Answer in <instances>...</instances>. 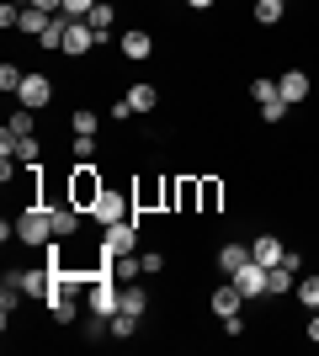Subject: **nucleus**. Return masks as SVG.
I'll use <instances>...</instances> for the list:
<instances>
[{"label": "nucleus", "instance_id": "1", "mask_svg": "<svg viewBox=\"0 0 319 356\" xmlns=\"http://www.w3.org/2000/svg\"><path fill=\"white\" fill-rule=\"evenodd\" d=\"M16 239L22 245H48L54 239V208H27L16 218Z\"/></svg>", "mask_w": 319, "mask_h": 356}, {"label": "nucleus", "instance_id": "2", "mask_svg": "<svg viewBox=\"0 0 319 356\" xmlns=\"http://www.w3.org/2000/svg\"><path fill=\"white\" fill-rule=\"evenodd\" d=\"M16 102L27 106V112L48 106V102H54V80H48V74H27V80H22V90H16Z\"/></svg>", "mask_w": 319, "mask_h": 356}, {"label": "nucleus", "instance_id": "3", "mask_svg": "<svg viewBox=\"0 0 319 356\" xmlns=\"http://www.w3.org/2000/svg\"><path fill=\"white\" fill-rule=\"evenodd\" d=\"M133 245H138V229H133L128 218H122V223H112V229H106V239H101V255H106V261H117V255H128Z\"/></svg>", "mask_w": 319, "mask_h": 356}, {"label": "nucleus", "instance_id": "4", "mask_svg": "<svg viewBox=\"0 0 319 356\" xmlns=\"http://www.w3.org/2000/svg\"><path fill=\"white\" fill-rule=\"evenodd\" d=\"M101 192H106V186L96 181V165H91V160H80V165H75V208H91Z\"/></svg>", "mask_w": 319, "mask_h": 356}, {"label": "nucleus", "instance_id": "5", "mask_svg": "<svg viewBox=\"0 0 319 356\" xmlns=\"http://www.w3.org/2000/svg\"><path fill=\"white\" fill-rule=\"evenodd\" d=\"M96 43H101V38H96V27H91V22H69V32H64V48H59V54L80 59V54H91Z\"/></svg>", "mask_w": 319, "mask_h": 356}, {"label": "nucleus", "instance_id": "6", "mask_svg": "<svg viewBox=\"0 0 319 356\" xmlns=\"http://www.w3.org/2000/svg\"><path fill=\"white\" fill-rule=\"evenodd\" d=\"M91 213H96V223H101V229H112V223H122V218H128V197L101 192V197L91 202Z\"/></svg>", "mask_w": 319, "mask_h": 356}, {"label": "nucleus", "instance_id": "7", "mask_svg": "<svg viewBox=\"0 0 319 356\" xmlns=\"http://www.w3.org/2000/svg\"><path fill=\"white\" fill-rule=\"evenodd\" d=\"M229 282L240 287L245 298H261V293H266V266H261V261H245V266L234 271V277H229Z\"/></svg>", "mask_w": 319, "mask_h": 356}, {"label": "nucleus", "instance_id": "8", "mask_svg": "<svg viewBox=\"0 0 319 356\" xmlns=\"http://www.w3.org/2000/svg\"><path fill=\"white\" fill-rule=\"evenodd\" d=\"M282 255H288V245H282V239H272V234H261L256 245H250V261H261L266 271L282 266Z\"/></svg>", "mask_w": 319, "mask_h": 356}, {"label": "nucleus", "instance_id": "9", "mask_svg": "<svg viewBox=\"0 0 319 356\" xmlns=\"http://www.w3.org/2000/svg\"><path fill=\"white\" fill-rule=\"evenodd\" d=\"M91 314L96 319H112V314H117V287L101 282V277H96V287H91Z\"/></svg>", "mask_w": 319, "mask_h": 356}, {"label": "nucleus", "instance_id": "10", "mask_svg": "<svg viewBox=\"0 0 319 356\" xmlns=\"http://www.w3.org/2000/svg\"><path fill=\"white\" fill-rule=\"evenodd\" d=\"M240 303H245V293H240L234 282H224L218 293H213V314H218V319H229V314H240Z\"/></svg>", "mask_w": 319, "mask_h": 356}, {"label": "nucleus", "instance_id": "11", "mask_svg": "<svg viewBox=\"0 0 319 356\" xmlns=\"http://www.w3.org/2000/svg\"><path fill=\"white\" fill-rule=\"evenodd\" d=\"M48 22H54V16H48V11H38V6H22V16H16V27H22V32H32V38H43V32H48Z\"/></svg>", "mask_w": 319, "mask_h": 356}, {"label": "nucleus", "instance_id": "12", "mask_svg": "<svg viewBox=\"0 0 319 356\" xmlns=\"http://www.w3.org/2000/svg\"><path fill=\"white\" fill-rule=\"evenodd\" d=\"M277 90H282L288 102H304V96H309V74L304 70H288L282 80H277Z\"/></svg>", "mask_w": 319, "mask_h": 356}, {"label": "nucleus", "instance_id": "13", "mask_svg": "<svg viewBox=\"0 0 319 356\" xmlns=\"http://www.w3.org/2000/svg\"><path fill=\"white\" fill-rule=\"evenodd\" d=\"M293 287H298V271H293L288 261H282V266H272V271H266V293H293Z\"/></svg>", "mask_w": 319, "mask_h": 356}, {"label": "nucleus", "instance_id": "14", "mask_svg": "<svg viewBox=\"0 0 319 356\" xmlns=\"http://www.w3.org/2000/svg\"><path fill=\"white\" fill-rule=\"evenodd\" d=\"M245 261H250V250H245V245H224V250H218V271H224V277H234Z\"/></svg>", "mask_w": 319, "mask_h": 356}, {"label": "nucleus", "instance_id": "15", "mask_svg": "<svg viewBox=\"0 0 319 356\" xmlns=\"http://www.w3.org/2000/svg\"><path fill=\"white\" fill-rule=\"evenodd\" d=\"M128 106H133V112H154V106H160V90L154 86H133L128 90Z\"/></svg>", "mask_w": 319, "mask_h": 356}, {"label": "nucleus", "instance_id": "16", "mask_svg": "<svg viewBox=\"0 0 319 356\" xmlns=\"http://www.w3.org/2000/svg\"><path fill=\"white\" fill-rule=\"evenodd\" d=\"M75 229H80V213H75V202H69V208H54V239L75 234Z\"/></svg>", "mask_w": 319, "mask_h": 356}, {"label": "nucleus", "instance_id": "17", "mask_svg": "<svg viewBox=\"0 0 319 356\" xmlns=\"http://www.w3.org/2000/svg\"><path fill=\"white\" fill-rule=\"evenodd\" d=\"M149 48H154L149 32H128V38H122V54H128V59H149Z\"/></svg>", "mask_w": 319, "mask_h": 356}, {"label": "nucleus", "instance_id": "18", "mask_svg": "<svg viewBox=\"0 0 319 356\" xmlns=\"http://www.w3.org/2000/svg\"><path fill=\"white\" fill-rule=\"evenodd\" d=\"M288 96H282V90H272V96H266V102H261V118H266V122H282V118H288Z\"/></svg>", "mask_w": 319, "mask_h": 356}, {"label": "nucleus", "instance_id": "19", "mask_svg": "<svg viewBox=\"0 0 319 356\" xmlns=\"http://www.w3.org/2000/svg\"><path fill=\"white\" fill-rule=\"evenodd\" d=\"M138 271H144V261H133V255H117V261H112V282H133Z\"/></svg>", "mask_w": 319, "mask_h": 356}, {"label": "nucleus", "instance_id": "20", "mask_svg": "<svg viewBox=\"0 0 319 356\" xmlns=\"http://www.w3.org/2000/svg\"><path fill=\"white\" fill-rule=\"evenodd\" d=\"M117 309L138 319V314H144V287H122V293H117Z\"/></svg>", "mask_w": 319, "mask_h": 356}, {"label": "nucleus", "instance_id": "21", "mask_svg": "<svg viewBox=\"0 0 319 356\" xmlns=\"http://www.w3.org/2000/svg\"><path fill=\"white\" fill-rule=\"evenodd\" d=\"M38 149H43V144H38V138H32V134H22V138H16V144H11V154H16V160H22V165H38Z\"/></svg>", "mask_w": 319, "mask_h": 356}, {"label": "nucleus", "instance_id": "22", "mask_svg": "<svg viewBox=\"0 0 319 356\" xmlns=\"http://www.w3.org/2000/svg\"><path fill=\"white\" fill-rule=\"evenodd\" d=\"M106 330H112V335H117V341H128V335H133V330H138V319H133V314H112V319H106Z\"/></svg>", "mask_w": 319, "mask_h": 356}, {"label": "nucleus", "instance_id": "23", "mask_svg": "<svg viewBox=\"0 0 319 356\" xmlns=\"http://www.w3.org/2000/svg\"><path fill=\"white\" fill-rule=\"evenodd\" d=\"M85 22H91L96 32H112V22H117V16H112V6H106V0H96V6H91V16H85Z\"/></svg>", "mask_w": 319, "mask_h": 356}, {"label": "nucleus", "instance_id": "24", "mask_svg": "<svg viewBox=\"0 0 319 356\" xmlns=\"http://www.w3.org/2000/svg\"><path fill=\"white\" fill-rule=\"evenodd\" d=\"M256 22H261V27L282 22V0H256Z\"/></svg>", "mask_w": 319, "mask_h": 356}, {"label": "nucleus", "instance_id": "25", "mask_svg": "<svg viewBox=\"0 0 319 356\" xmlns=\"http://www.w3.org/2000/svg\"><path fill=\"white\" fill-rule=\"evenodd\" d=\"M298 298H304V309H309V314L319 309V271H314V277H304V282H298Z\"/></svg>", "mask_w": 319, "mask_h": 356}, {"label": "nucleus", "instance_id": "26", "mask_svg": "<svg viewBox=\"0 0 319 356\" xmlns=\"http://www.w3.org/2000/svg\"><path fill=\"white\" fill-rule=\"evenodd\" d=\"M22 80H27V74L16 70V64H0V90H11V96H16V90H22Z\"/></svg>", "mask_w": 319, "mask_h": 356}, {"label": "nucleus", "instance_id": "27", "mask_svg": "<svg viewBox=\"0 0 319 356\" xmlns=\"http://www.w3.org/2000/svg\"><path fill=\"white\" fill-rule=\"evenodd\" d=\"M218 197H224L218 181H197V202H202V208H218Z\"/></svg>", "mask_w": 319, "mask_h": 356}, {"label": "nucleus", "instance_id": "28", "mask_svg": "<svg viewBox=\"0 0 319 356\" xmlns=\"http://www.w3.org/2000/svg\"><path fill=\"white\" fill-rule=\"evenodd\" d=\"M91 6H96V0H64V16H69V22H85Z\"/></svg>", "mask_w": 319, "mask_h": 356}, {"label": "nucleus", "instance_id": "29", "mask_svg": "<svg viewBox=\"0 0 319 356\" xmlns=\"http://www.w3.org/2000/svg\"><path fill=\"white\" fill-rule=\"evenodd\" d=\"M75 154H80V160H91V154H96V134H75Z\"/></svg>", "mask_w": 319, "mask_h": 356}, {"label": "nucleus", "instance_id": "30", "mask_svg": "<svg viewBox=\"0 0 319 356\" xmlns=\"http://www.w3.org/2000/svg\"><path fill=\"white\" fill-rule=\"evenodd\" d=\"M75 134H96V112H75Z\"/></svg>", "mask_w": 319, "mask_h": 356}, {"label": "nucleus", "instance_id": "31", "mask_svg": "<svg viewBox=\"0 0 319 356\" xmlns=\"http://www.w3.org/2000/svg\"><path fill=\"white\" fill-rule=\"evenodd\" d=\"M272 90H277V80H256V86H250V96H256V102H266Z\"/></svg>", "mask_w": 319, "mask_h": 356}, {"label": "nucleus", "instance_id": "32", "mask_svg": "<svg viewBox=\"0 0 319 356\" xmlns=\"http://www.w3.org/2000/svg\"><path fill=\"white\" fill-rule=\"evenodd\" d=\"M309 341H314V346H319V309H314V314H309Z\"/></svg>", "mask_w": 319, "mask_h": 356}, {"label": "nucleus", "instance_id": "33", "mask_svg": "<svg viewBox=\"0 0 319 356\" xmlns=\"http://www.w3.org/2000/svg\"><path fill=\"white\" fill-rule=\"evenodd\" d=\"M186 6H192V11H208V6H213V0H186Z\"/></svg>", "mask_w": 319, "mask_h": 356}, {"label": "nucleus", "instance_id": "34", "mask_svg": "<svg viewBox=\"0 0 319 356\" xmlns=\"http://www.w3.org/2000/svg\"><path fill=\"white\" fill-rule=\"evenodd\" d=\"M11 6H16V0H11ZM27 6H32V0H27Z\"/></svg>", "mask_w": 319, "mask_h": 356}]
</instances>
